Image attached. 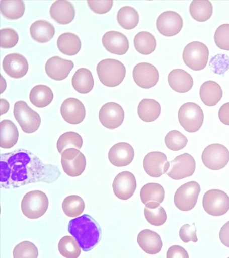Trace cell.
Returning <instances> with one entry per match:
<instances>
[{
	"instance_id": "obj_21",
	"label": "cell",
	"mask_w": 229,
	"mask_h": 258,
	"mask_svg": "<svg viewBox=\"0 0 229 258\" xmlns=\"http://www.w3.org/2000/svg\"><path fill=\"white\" fill-rule=\"evenodd\" d=\"M73 67L74 64L72 60L55 56L46 62L45 72L51 79L61 81L67 78Z\"/></svg>"
},
{
	"instance_id": "obj_23",
	"label": "cell",
	"mask_w": 229,
	"mask_h": 258,
	"mask_svg": "<svg viewBox=\"0 0 229 258\" xmlns=\"http://www.w3.org/2000/svg\"><path fill=\"white\" fill-rule=\"evenodd\" d=\"M50 15L59 24L65 25L73 21L75 10L71 3L66 0H58L51 6Z\"/></svg>"
},
{
	"instance_id": "obj_20",
	"label": "cell",
	"mask_w": 229,
	"mask_h": 258,
	"mask_svg": "<svg viewBox=\"0 0 229 258\" xmlns=\"http://www.w3.org/2000/svg\"><path fill=\"white\" fill-rule=\"evenodd\" d=\"M102 44L109 52L119 55L127 53L129 48L127 36L122 33L115 31L105 33L102 37Z\"/></svg>"
},
{
	"instance_id": "obj_24",
	"label": "cell",
	"mask_w": 229,
	"mask_h": 258,
	"mask_svg": "<svg viewBox=\"0 0 229 258\" xmlns=\"http://www.w3.org/2000/svg\"><path fill=\"white\" fill-rule=\"evenodd\" d=\"M168 82L173 90L181 93L190 91L194 84V80L191 75L180 69L173 70L170 73Z\"/></svg>"
},
{
	"instance_id": "obj_43",
	"label": "cell",
	"mask_w": 229,
	"mask_h": 258,
	"mask_svg": "<svg viewBox=\"0 0 229 258\" xmlns=\"http://www.w3.org/2000/svg\"><path fill=\"white\" fill-rule=\"evenodd\" d=\"M38 256V249L35 244L30 241L22 242L14 248L15 258H37Z\"/></svg>"
},
{
	"instance_id": "obj_31",
	"label": "cell",
	"mask_w": 229,
	"mask_h": 258,
	"mask_svg": "<svg viewBox=\"0 0 229 258\" xmlns=\"http://www.w3.org/2000/svg\"><path fill=\"white\" fill-rule=\"evenodd\" d=\"M18 138L19 132L16 125L9 120L2 121L0 147L11 149L17 143Z\"/></svg>"
},
{
	"instance_id": "obj_5",
	"label": "cell",
	"mask_w": 229,
	"mask_h": 258,
	"mask_svg": "<svg viewBox=\"0 0 229 258\" xmlns=\"http://www.w3.org/2000/svg\"><path fill=\"white\" fill-rule=\"evenodd\" d=\"M209 55L206 45L199 41H193L186 46L182 58L187 67L194 71H200L207 67Z\"/></svg>"
},
{
	"instance_id": "obj_44",
	"label": "cell",
	"mask_w": 229,
	"mask_h": 258,
	"mask_svg": "<svg viewBox=\"0 0 229 258\" xmlns=\"http://www.w3.org/2000/svg\"><path fill=\"white\" fill-rule=\"evenodd\" d=\"M0 46L3 49L13 48L18 44V33L11 28L2 29L0 31Z\"/></svg>"
},
{
	"instance_id": "obj_11",
	"label": "cell",
	"mask_w": 229,
	"mask_h": 258,
	"mask_svg": "<svg viewBox=\"0 0 229 258\" xmlns=\"http://www.w3.org/2000/svg\"><path fill=\"white\" fill-rule=\"evenodd\" d=\"M61 164L63 171L71 177L81 176L86 167V158L76 148H68L62 153Z\"/></svg>"
},
{
	"instance_id": "obj_17",
	"label": "cell",
	"mask_w": 229,
	"mask_h": 258,
	"mask_svg": "<svg viewBox=\"0 0 229 258\" xmlns=\"http://www.w3.org/2000/svg\"><path fill=\"white\" fill-rule=\"evenodd\" d=\"M144 170L152 177H160L165 174L170 168V162L167 161L165 153L152 152L146 155L143 160Z\"/></svg>"
},
{
	"instance_id": "obj_34",
	"label": "cell",
	"mask_w": 229,
	"mask_h": 258,
	"mask_svg": "<svg viewBox=\"0 0 229 258\" xmlns=\"http://www.w3.org/2000/svg\"><path fill=\"white\" fill-rule=\"evenodd\" d=\"M144 217L147 222L154 226H161L167 219L166 212L160 203L149 202L144 209Z\"/></svg>"
},
{
	"instance_id": "obj_27",
	"label": "cell",
	"mask_w": 229,
	"mask_h": 258,
	"mask_svg": "<svg viewBox=\"0 0 229 258\" xmlns=\"http://www.w3.org/2000/svg\"><path fill=\"white\" fill-rule=\"evenodd\" d=\"M30 31L32 38L41 44L48 43L52 39L55 33L53 25L44 20L36 21L33 23Z\"/></svg>"
},
{
	"instance_id": "obj_22",
	"label": "cell",
	"mask_w": 229,
	"mask_h": 258,
	"mask_svg": "<svg viewBox=\"0 0 229 258\" xmlns=\"http://www.w3.org/2000/svg\"><path fill=\"white\" fill-rule=\"evenodd\" d=\"M134 157V151L131 145L124 142L115 144L109 152V161L116 167H125L130 165Z\"/></svg>"
},
{
	"instance_id": "obj_2",
	"label": "cell",
	"mask_w": 229,
	"mask_h": 258,
	"mask_svg": "<svg viewBox=\"0 0 229 258\" xmlns=\"http://www.w3.org/2000/svg\"><path fill=\"white\" fill-rule=\"evenodd\" d=\"M68 231L76 239L84 252L91 251L101 240L102 229L100 224L88 214L70 220Z\"/></svg>"
},
{
	"instance_id": "obj_46",
	"label": "cell",
	"mask_w": 229,
	"mask_h": 258,
	"mask_svg": "<svg viewBox=\"0 0 229 258\" xmlns=\"http://www.w3.org/2000/svg\"><path fill=\"white\" fill-rule=\"evenodd\" d=\"M196 231H197V229H196L195 223L193 225L185 224L180 230V237L181 240L185 243H189L190 241L197 242L198 239L196 236Z\"/></svg>"
},
{
	"instance_id": "obj_14",
	"label": "cell",
	"mask_w": 229,
	"mask_h": 258,
	"mask_svg": "<svg viewBox=\"0 0 229 258\" xmlns=\"http://www.w3.org/2000/svg\"><path fill=\"white\" fill-rule=\"evenodd\" d=\"M182 17L174 11L163 12L158 17L156 23L157 30L163 36L171 37L179 34L183 27Z\"/></svg>"
},
{
	"instance_id": "obj_25",
	"label": "cell",
	"mask_w": 229,
	"mask_h": 258,
	"mask_svg": "<svg viewBox=\"0 0 229 258\" xmlns=\"http://www.w3.org/2000/svg\"><path fill=\"white\" fill-rule=\"evenodd\" d=\"M137 242L140 247L148 254L155 255L163 247L161 236L150 229H144L138 234Z\"/></svg>"
},
{
	"instance_id": "obj_30",
	"label": "cell",
	"mask_w": 229,
	"mask_h": 258,
	"mask_svg": "<svg viewBox=\"0 0 229 258\" xmlns=\"http://www.w3.org/2000/svg\"><path fill=\"white\" fill-rule=\"evenodd\" d=\"M161 113V106L158 101L144 98L139 102L138 114L139 118L146 123L156 120Z\"/></svg>"
},
{
	"instance_id": "obj_45",
	"label": "cell",
	"mask_w": 229,
	"mask_h": 258,
	"mask_svg": "<svg viewBox=\"0 0 229 258\" xmlns=\"http://www.w3.org/2000/svg\"><path fill=\"white\" fill-rule=\"evenodd\" d=\"M214 39L218 48L229 51V24H223L215 32Z\"/></svg>"
},
{
	"instance_id": "obj_49",
	"label": "cell",
	"mask_w": 229,
	"mask_h": 258,
	"mask_svg": "<svg viewBox=\"0 0 229 258\" xmlns=\"http://www.w3.org/2000/svg\"><path fill=\"white\" fill-rule=\"evenodd\" d=\"M218 117L221 123L229 126V102L221 107L218 111Z\"/></svg>"
},
{
	"instance_id": "obj_26",
	"label": "cell",
	"mask_w": 229,
	"mask_h": 258,
	"mask_svg": "<svg viewBox=\"0 0 229 258\" xmlns=\"http://www.w3.org/2000/svg\"><path fill=\"white\" fill-rule=\"evenodd\" d=\"M199 93L204 104L210 107L216 106L220 101L223 95L221 86L212 81L204 82L200 87Z\"/></svg>"
},
{
	"instance_id": "obj_9",
	"label": "cell",
	"mask_w": 229,
	"mask_h": 258,
	"mask_svg": "<svg viewBox=\"0 0 229 258\" xmlns=\"http://www.w3.org/2000/svg\"><path fill=\"white\" fill-rule=\"evenodd\" d=\"M203 206L209 215L220 217L229 210V197L222 190H209L204 195Z\"/></svg>"
},
{
	"instance_id": "obj_6",
	"label": "cell",
	"mask_w": 229,
	"mask_h": 258,
	"mask_svg": "<svg viewBox=\"0 0 229 258\" xmlns=\"http://www.w3.org/2000/svg\"><path fill=\"white\" fill-rule=\"evenodd\" d=\"M178 117L180 125L189 133L197 132L203 124V111L195 103L188 102L182 105Z\"/></svg>"
},
{
	"instance_id": "obj_13",
	"label": "cell",
	"mask_w": 229,
	"mask_h": 258,
	"mask_svg": "<svg viewBox=\"0 0 229 258\" xmlns=\"http://www.w3.org/2000/svg\"><path fill=\"white\" fill-rule=\"evenodd\" d=\"M125 117L123 107L115 102L103 105L99 112V119L104 127L114 130L123 124Z\"/></svg>"
},
{
	"instance_id": "obj_51",
	"label": "cell",
	"mask_w": 229,
	"mask_h": 258,
	"mask_svg": "<svg viewBox=\"0 0 229 258\" xmlns=\"http://www.w3.org/2000/svg\"><path fill=\"white\" fill-rule=\"evenodd\" d=\"M0 101H1V115H3L7 113L10 105L6 100L3 99V98L0 100Z\"/></svg>"
},
{
	"instance_id": "obj_28",
	"label": "cell",
	"mask_w": 229,
	"mask_h": 258,
	"mask_svg": "<svg viewBox=\"0 0 229 258\" xmlns=\"http://www.w3.org/2000/svg\"><path fill=\"white\" fill-rule=\"evenodd\" d=\"M72 84L73 88L81 94L90 93L94 87L95 81L90 70L81 68L74 74Z\"/></svg>"
},
{
	"instance_id": "obj_47",
	"label": "cell",
	"mask_w": 229,
	"mask_h": 258,
	"mask_svg": "<svg viewBox=\"0 0 229 258\" xmlns=\"http://www.w3.org/2000/svg\"><path fill=\"white\" fill-rule=\"evenodd\" d=\"M89 7L91 10L99 15H104L109 12L113 6L114 2L113 0H106V1H87Z\"/></svg>"
},
{
	"instance_id": "obj_18",
	"label": "cell",
	"mask_w": 229,
	"mask_h": 258,
	"mask_svg": "<svg viewBox=\"0 0 229 258\" xmlns=\"http://www.w3.org/2000/svg\"><path fill=\"white\" fill-rule=\"evenodd\" d=\"M62 118L68 124L77 125L85 119L86 111L83 103L75 98L65 100L60 107Z\"/></svg>"
},
{
	"instance_id": "obj_10",
	"label": "cell",
	"mask_w": 229,
	"mask_h": 258,
	"mask_svg": "<svg viewBox=\"0 0 229 258\" xmlns=\"http://www.w3.org/2000/svg\"><path fill=\"white\" fill-rule=\"evenodd\" d=\"M202 158L204 165L210 170H220L229 162V151L222 144H212L204 149Z\"/></svg>"
},
{
	"instance_id": "obj_19",
	"label": "cell",
	"mask_w": 229,
	"mask_h": 258,
	"mask_svg": "<svg viewBox=\"0 0 229 258\" xmlns=\"http://www.w3.org/2000/svg\"><path fill=\"white\" fill-rule=\"evenodd\" d=\"M4 71L9 77L20 79L25 77L29 70V63L23 55L19 53L9 54L5 57L3 62Z\"/></svg>"
},
{
	"instance_id": "obj_7",
	"label": "cell",
	"mask_w": 229,
	"mask_h": 258,
	"mask_svg": "<svg viewBox=\"0 0 229 258\" xmlns=\"http://www.w3.org/2000/svg\"><path fill=\"white\" fill-rule=\"evenodd\" d=\"M14 116L25 133H34L40 127L41 118L39 114L33 110L25 101L16 102L14 106Z\"/></svg>"
},
{
	"instance_id": "obj_40",
	"label": "cell",
	"mask_w": 229,
	"mask_h": 258,
	"mask_svg": "<svg viewBox=\"0 0 229 258\" xmlns=\"http://www.w3.org/2000/svg\"><path fill=\"white\" fill-rule=\"evenodd\" d=\"M83 140L80 135L69 131L62 134L58 140L57 147L58 152L62 153L68 148L81 149L83 146Z\"/></svg>"
},
{
	"instance_id": "obj_39",
	"label": "cell",
	"mask_w": 229,
	"mask_h": 258,
	"mask_svg": "<svg viewBox=\"0 0 229 258\" xmlns=\"http://www.w3.org/2000/svg\"><path fill=\"white\" fill-rule=\"evenodd\" d=\"M64 213L70 218L81 215L85 209V203L80 196L73 195L67 197L62 205Z\"/></svg>"
},
{
	"instance_id": "obj_36",
	"label": "cell",
	"mask_w": 229,
	"mask_h": 258,
	"mask_svg": "<svg viewBox=\"0 0 229 258\" xmlns=\"http://www.w3.org/2000/svg\"><path fill=\"white\" fill-rule=\"evenodd\" d=\"M135 49L140 54L149 55L156 50L157 41L155 37L151 33L142 31L135 35L134 39Z\"/></svg>"
},
{
	"instance_id": "obj_41",
	"label": "cell",
	"mask_w": 229,
	"mask_h": 258,
	"mask_svg": "<svg viewBox=\"0 0 229 258\" xmlns=\"http://www.w3.org/2000/svg\"><path fill=\"white\" fill-rule=\"evenodd\" d=\"M81 246L76 239L71 236H64L58 243L60 254L66 258H78L81 254Z\"/></svg>"
},
{
	"instance_id": "obj_38",
	"label": "cell",
	"mask_w": 229,
	"mask_h": 258,
	"mask_svg": "<svg viewBox=\"0 0 229 258\" xmlns=\"http://www.w3.org/2000/svg\"><path fill=\"white\" fill-rule=\"evenodd\" d=\"M117 20L123 29L130 30L138 25L139 17L138 13L134 8L125 6L119 9L117 15Z\"/></svg>"
},
{
	"instance_id": "obj_50",
	"label": "cell",
	"mask_w": 229,
	"mask_h": 258,
	"mask_svg": "<svg viewBox=\"0 0 229 258\" xmlns=\"http://www.w3.org/2000/svg\"><path fill=\"white\" fill-rule=\"evenodd\" d=\"M219 236L223 245L229 248V221L221 228Z\"/></svg>"
},
{
	"instance_id": "obj_29",
	"label": "cell",
	"mask_w": 229,
	"mask_h": 258,
	"mask_svg": "<svg viewBox=\"0 0 229 258\" xmlns=\"http://www.w3.org/2000/svg\"><path fill=\"white\" fill-rule=\"evenodd\" d=\"M57 46L60 52L65 55L73 56L80 51L82 43L78 36L71 32H66L58 37Z\"/></svg>"
},
{
	"instance_id": "obj_3",
	"label": "cell",
	"mask_w": 229,
	"mask_h": 258,
	"mask_svg": "<svg viewBox=\"0 0 229 258\" xmlns=\"http://www.w3.org/2000/svg\"><path fill=\"white\" fill-rule=\"evenodd\" d=\"M97 73L100 82L104 86L115 87L123 82L126 75V69L118 60L105 59L98 63Z\"/></svg>"
},
{
	"instance_id": "obj_48",
	"label": "cell",
	"mask_w": 229,
	"mask_h": 258,
	"mask_svg": "<svg viewBox=\"0 0 229 258\" xmlns=\"http://www.w3.org/2000/svg\"><path fill=\"white\" fill-rule=\"evenodd\" d=\"M167 257L189 258V256L188 252L186 251L184 247L178 245H175L171 246L169 248V249L168 250Z\"/></svg>"
},
{
	"instance_id": "obj_1",
	"label": "cell",
	"mask_w": 229,
	"mask_h": 258,
	"mask_svg": "<svg viewBox=\"0 0 229 258\" xmlns=\"http://www.w3.org/2000/svg\"><path fill=\"white\" fill-rule=\"evenodd\" d=\"M0 184L2 188L12 189L32 183L51 184L61 172L57 166L45 164L29 150L18 149L0 155Z\"/></svg>"
},
{
	"instance_id": "obj_16",
	"label": "cell",
	"mask_w": 229,
	"mask_h": 258,
	"mask_svg": "<svg viewBox=\"0 0 229 258\" xmlns=\"http://www.w3.org/2000/svg\"><path fill=\"white\" fill-rule=\"evenodd\" d=\"M113 187L116 198L127 200L132 198L136 190V179L132 173L129 171L121 172L115 177Z\"/></svg>"
},
{
	"instance_id": "obj_15",
	"label": "cell",
	"mask_w": 229,
	"mask_h": 258,
	"mask_svg": "<svg viewBox=\"0 0 229 258\" xmlns=\"http://www.w3.org/2000/svg\"><path fill=\"white\" fill-rule=\"evenodd\" d=\"M134 81L137 85L143 89H149L156 86L160 78L157 69L151 63L142 62L137 64L133 71Z\"/></svg>"
},
{
	"instance_id": "obj_37",
	"label": "cell",
	"mask_w": 229,
	"mask_h": 258,
	"mask_svg": "<svg viewBox=\"0 0 229 258\" xmlns=\"http://www.w3.org/2000/svg\"><path fill=\"white\" fill-rule=\"evenodd\" d=\"M165 191L163 187L157 183H148L144 185L140 192V197L143 204L149 202L161 204L165 199Z\"/></svg>"
},
{
	"instance_id": "obj_42",
	"label": "cell",
	"mask_w": 229,
	"mask_h": 258,
	"mask_svg": "<svg viewBox=\"0 0 229 258\" xmlns=\"http://www.w3.org/2000/svg\"><path fill=\"white\" fill-rule=\"evenodd\" d=\"M188 143V140L185 136L177 130L171 131L165 138L167 147L173 151L183 149Z\"/></svg>"
},
{
	"instance_id": "obj_4",
	"label": "cell",
	"mask_w": 229,
	"mask_h": 258,
	"mask_svg": "<svg viewBox=\"0 0 229 258\" xmlns=\"http://www.w3.org/2000/svg\"><path fill=\"white\" fill-rule=\"evenodd\" d=\"M49 207L48 197L40 190L31 191L23 198L21 203L22 213L31 219L40 218Z\"/></svg>"
},
{
	"instance_id": "obj_33",
	"label": "cell",
	"mask_w": 229,
	"mask_h": 258,
	"mask_svg": "<svg viewBox=\"0 0 229 258\" xmlns=\"http://www.w3.org/2000/svg\"><path fill=\"white\" fill-rule=\"evenodd\" d=\"M0 10L2 15L9 20H17L24 15L25 4L22 0H2Z\"/></svg>"
},
{
	"instance_id": "obj_8",
	"label": "cell",
	"mask_w": 229,
	"mask_h": 258,
	"mask_svg": "<svg viewBox=\"0 0 229 258\" xmlns=\"http://www.w3.org/2000/svg\"><path fill=\"white\" fill-rule=\"evenodd\" d=\"M200 186L196 181H190L181 185L174 196V203L177 209L182 212L193 209L197 203Z\"/></svg>"
},
{
	"instance_id": "obj_12",
	"label": "cell",
	"mask_w": 229,
	"mask_h": 258,
	"mask_svg": "<svg viewBox=\"0 0 229 258\" xmlns=\"http://www.w3.org/2000/svg\"><path fill=\"white\" fill-rule=\"evenodd\" d=\"M196 162L192 156L184 153L177 156L170 162V171L167 175L172 179L178 180L193 176Z\"/></svg>"
},
{
	"instance_id": "obj_35",
	"label": "cell",
	"mask_w": 229,
	"mask_h": 258,
	"mask_svg": "<svg viewBox=\"0 0 229 258\" xmlns=\"http://www.w3.org/2000/svg\"><path fill=\"white\" fill-rule=\"evenodd\" d=\"M190 13L196 21H207L212 16V4L208 0H194L190 4Z\"/></svg>"
},
{
	"instance_id": "obj_32",
	"label": "cell",
	"mask_w": 229,
	"mask_h": 258,
	"mask_svg": "<svg viewBox=\"0 0 229 258\" xmlns=\"http://www.w3.org/2000/svg\"><path fill=\"white\" fill-rule=\"evenodd\" d=\"M54 95L50 88L45 85H37L30 93V100L32 105L39 108L48 106L52 102Z\"/></svg>"
}]
</instances>
